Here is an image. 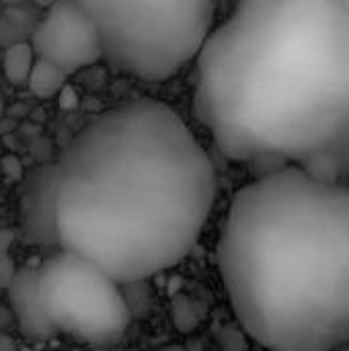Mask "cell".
<instances>
[{"label":"cell","mask_w":349,"mask_h":351,"mask_svg":"<svg viewBox=\"0 0 349 351\" xmlns=\"http://www.w3.org/2000/svg\"><path fill=\"white\" fill-rule=\"evenodd\" d=\"M208 317V306L187 294H175L171 302V319L179 333H193Z\"/></svg>","instance_id":"11"},{"label":"cell","mask_w":349,"mask_h":351,"mask_svg":"<svg viewBox=\"0 0 349 351\" xmlns=\"http://www.w3.org/2000/svg\"><path fill=\"white\" fill-rule=\"evenodd\" d=\"M58 239L117 284L150 280L195 247L214 206V165L169 105L138 99L93 119L64 150Z\"/></svg>","instance_id":"2"},{"label":"cell","mask_w":349,"mask_h":351,"mask_svg":"<svg viewBox=\"0 0 349 351\" xmlns=\"http://www.w3.org/2000/svg\"><path fill=\"white\" fill-rule=\"evenodd\" d=\"M0 167H2V173L10 179V181H21L23 175H25V167L23 162L19 160V156L14 154H4L0 158Z\"/></svg>","instance_id":"15"},{"label":"cell","mask_w":349,"mask_h":351,"mask_svg":"<svg viewBox=\"0 0 349 351\" xmlns=\"http://www.w3.org/2000/svg\"><path fill=\"white\" fill-rule=\"evenodd\" d=\"M103 58L134 78L160 82L202 56L216 21L212 0H82Z\"/></svg>","instance_id":"4"},{"label":"cell","mask_w":349,"mask_h":351,"mask_svg":"<svg viewBox=\"0 0 349 351\" xmlns=\"http://www.w3.org/2000/svg\"><path fill=\"white\" fill-rule=\"evenodd\" d=\"M160 351H187V348H183V346H167L165 350H160Z\"/></svg>","instance_id":"19"},{"label":"cell","mask_w":349,"mask_h":351,"mask_svg":"<svg viewBox=\"0 0 349 351\" xmlns=\"http://www.w3.org/2000/svg\"><path fill=\"white\" fill-rule=\"evenodd\" d=\"M37 58H43L68 76L103 58L99 29L82 0H62L47 8L31 33Z\"/></svg>","instance_id":"6"},{"label":"cell","mask_w":349,"mask_h":351,"mask_svg":"<svg viewBox=\"0 0 349 351\" xmlns=\"http://www.w3.org/2000/svg\"><path fill=\"white\" fill-rule=\"evenodd\" d=\"M224 290L269 351L349 346V181L267 171L232 197L218 239Z\"/></svg>","instance_id":"3"},{"label":"cell","mask_w":349,"mask_h":351,"mask_svg":"<svg viewBox=\"0 0 349 351\" xmlns=\"http://www.w3.org/2000/svg\"><path fill=\"white\" fill-rule=\"evenodd\" d=\"M333 351H349V346H344V348H337V350Z\"/></svg>","instance_id":"20"},{"label":"cell","mask_w":349,"mask_h":351,"mask_svg":"<svg viewBox=\"0 0 349 351\" xmlns=\"http://www.w3.org/2000/svg\"><path fill=\"white\" fill-rule=\"evenodd\" d=\"M249 335L239 325H222L216 331V341L222 351H247L249 350Z\"/></svg>","instance_id":"14"},{"label":"cell","mask_w":349,"mask_h":351,"mask_svg":"<svg viewBox=\"0 0 349 351\" xmlns=\"http://www.w3.org/2000/svg\"><path fill=\"white\" fill-rule=\"evenodd\" d=\"M193 111L224 156L349 181V0H247L197 58Z\"/></svg>","instance_id":"1"},{"label":"cell","mask_w":349,"mask_h":351,"mask_svg":"<svg viewBox=\"0 0 349 351\" xmlns=\"http://www.w3.org/2000/svg\"><path fill=\"white\" fill-rule=\"evenodd\" d=\"M12 321H14L12 311L0 304V333H6V329L10 327V323H12Z\"/></svg>","instance_id":"16"},{"label":"cell","mask_w":349,"mask_h":351,"mask_svg":"<svg viewBox=\"0 0 349 351\" xmlns=\"http://www.w3.org/2000/svg\"><path fill=\"white\" fill-rule=\"evenodd\" d=\"M0 351H16V341L8 333H0Z\"/></svg>","instance_id":"18"},{"label":"cell","mask_w":349,"mask_h":351,"mask_svg":"<svg viewBox=\"0 0 349 351\" xmlns=\"http://www.w3.org/2000/svg\"><path fill=\"white\" fill-rule=\"evenodd\" d=\"M35 49L31 41H12L6 45L2 56V72L4 78L12 86H23L29 82V76L35 66Z\"/></svg>","instance_id":"9"},{"label":"cell","mask_w":349,"mask_h":351,"mask_svg":"<svg viewBox=\"0 0 349 351\" xmlns=\"http://www.w3.org/2000/svg\"><path fill=\"white\" fill-rule=\"evenodd\" d=\"M0 105H2V97H0Z\"/></svg>","instance_id":"22"},{"label":"cell","mask_w":349,"mask_h":351,"mask_svg":"<svg viewBox=\"0 0 349 351\" xmlns=\"http://www.w3.org/2000/svg\"><path fill=\"white\" fill-rule=\"evenodd\" d=\"M66 82H68V74L62 68H58L56 64L43 58H37L27 86L31 95L37 99H53L60 97V93L66 88Z\"/></svg>","instance_id":"10"},{"label":"cell","mask_w":349,"mask_h":351,"mask_svg":"<svg viewBox=\"0 0 349 351\" xmlns=\"http://www.w3.org/2000/svg\"><path fill=\"white\" fill-rule=\"evenodd\" d=\"M60 105L62 107H74L76 105V99H74V93L70 86H66L62 93H60Z\"/></svg>","instance_id":"17"},{"label":"cell","mask_w":349,"mask_h":351,"mask_svg":"<svg viewBox=\"0 0 349 351\" xmlns=\"http://www.w3.org/2000/svg\"><path fill=\"white\" fill-rule=\"evenodd\" d=\"M39 288L58 333L93 346H113L125 335L132 317L121 284L95 263L60 251L39 267Z\"/></svg>","instance_id":"5"},{"label":"cell","mask_w":349,"mask_h":351,"mask_svg":"<svg viewBox=\"0 0 349 351\" xmlns=\"http://www.w3.org/2000/svg\"><path fill=\"white\" fill-rule=\"evenodd\" d=\"M0 193H2V187H0Z\"/></svg>","instance_id":"23"},{"label":"cell","mask_w":349,"mask_h":351,"mask_svg":"<svg viewBox=\"0 0 349 351\" xmlns=\"http://www.w3.org/2000/svg\"><path fill=\"white\" fill-rule=\"evenodd\" d=\"M113 351H134V350H113Z\"/></svg>","instance_id":"21"},{"label":"cell","mask_w":349,"mask_h":351,"mask_svg":"<svg viewBox=\"0 0 349 351\" xmlns=\"http://www.w3.org/2000/svg\"><path fill=\"white\" fill-rule=\"evenodd\" d=\"M58 187L60 167L58 162H53L35 171L23 193L21 226L25 237L35 245H60L56 222Z\"/></svg>","instance_id":"7"},{"label":"cell","mask_w":349,"mask_h":351,"mask_svg":"<svg viewBox=\"0 0 349 351\" xmlns=\"http://www.w3.org/2000/svg\"><path fill=\"white\" fill-rule=\"evenodd\" d=\"M12 243H14V232L10 228H0V288L8 290L14 276L19 274L12 257Z\"/></svg>","instance_id":"13"},{"label":"cell","mask_w":349,"mask_h":351,"mask_svg":"<svg viewBox=\"0 0 349 351\" xmlns=\"http://www.w3.org/2000/svg\"><path fill=\"white\" fill-rule=\"evenodd\" d=\"M8 296L14 323L27 339L45 341L58 333L41 298L39 267H21L8 288Z\"/></svg>","instance_id":"8"},{"label":"cell","mask_w":349,"mask_h":351,"mask_svg":"<svg viewBox=\"0 0 349 351\" xmlns=\"http://www.w3.org/2000/svg\"><path fill=\"white\" fill-rule=\"evenodd\" d=\"M121 292H123L125 306H128L132 319H144L150 315L154 298H152V288H150L148 280L121 284Z\"/></svg>","instance_id":"12"}]
</instances>
